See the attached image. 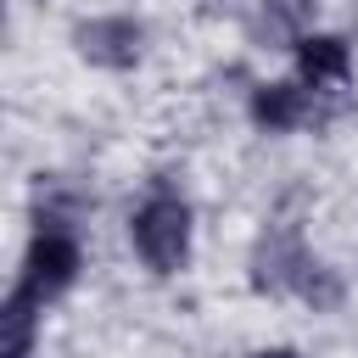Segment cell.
Instances as JSON below:
<instances>
[{
	"mask_svg": "<svg viewBox=\"0 0 358 358\" xmlns=\"http://www.w3.org/2000/svg\"><path fill=\"white\" fill-rule=\"evenodd\" d=\"M129 235H134V252H140V263H145L151 274H173V268L190 257V207H185L179 196L157 190V196L134 213Z\"/></svg>",
	"mask_w": 358,
	"mask_h": 358,
	"instance_id": "6da1fadb",
	"label": "cell"
},
{
	"mask_svg": "<svg viewBox=\"0 0 358 358\" xmlns=\"http://www.w3.org/2000/svg\"><path fill=\"white\" fill-rule=\"evenodd\" d=\"M78 268H84L78 241H73L67 229L39 224V235L28 241V257H22V280H17V285H28L39 302H50V296H62V291L78 280Z\"/></svg>",
	"mask_w": 358,
	"mask_h": 358,
	"instance_id": "7a4b0ae2",
	"label": "cell"
},
{
	"mask_svg": "<svg viewBox=\"0 0 358 358\" xmlns=\"http://www.w3.org/2000/svg\"><path fill=\"white\" fill-rule=\"evenodd\" d=\"M73 45H78L84 62L123 73V67L140 62V50H145V28H140L134 17H90V22L73 28Z\"/></svg>",
	"mask_w": 358,
	"mask_h": 358,
	"instance_id": "3957f363",
	"label": "cell"
},
{
	"mask_svg": "<svg viewBox=\"0 0 358 358\" xmlns=\"http://www.w3.org/2000/svg\"><path fill=\"white\" fill-rule=\"evenodd\" d=\"M302 268H308V252L296 235H263L252 252V285L257 291H296Z\"/></svg>",
	"mask_w": 358,
	"mask_h": 358,
	"instance_id": "277c9868",
	"label": "cell"
},
{
	"mask_svg": "<svg viewBox=\"0 0 358 358\" xmlns=\"http://www.w3.org/2000/svg\"><path fill=\"white\" fill-rule=\"evenodd\" d=\"M296 73H302V84H341L347 73H352V50H347V39L341 34H302L296 39Z\"/></svg>",
	"mask_w": 358,
	"mask_h": 358,
	"instance_id": "5b68a950",
	"label": "cell"
},
{
	"mask_svg": "<svg viewBox=\"0 0 358 358\" xmlns=\"http://www.w3.org/2000/svg\"><path fill=\"white\" fill-rule=\"evenodd\" d=\"M308 117V90L302 84H257L252 90V123L268 134H285Z\"/></svg>",
	"mask_w": 358,
	"mask_h": 358,
	"instance_id": "8992f818",
	"label": "cell"
},
{
	"mask_svg": "<svg viewBox=\"0 0 358 358\" xmlns=\"http://www.w3.org/2000/svg\"><path fill=\"white\" fill-rule=\"evenodd\" d=\"M313 6H319V0H263V11H268V28H280V34H296V39H302V28H308Z\"/></svg>",
	"mask_w": 358,
	"mask_h": 358,
	"instance_id": "52a82bcc",
	"label": "cell"
},
{
	"mask_svg": "<svg viewBox=\"0 0 358 358\" xmlns=\"http://www.w3.org/2000/svg\"><path fill=\"white\" fill-rule=\"evenodd\" d=\"M252 358H302L296 347H263V352H252Z\"/></svg>",
	"mask_w": 358,
	"mask_h": 358,
	"instance_id": "ba28073f",
	"label": "cell"
}]
</instances>
